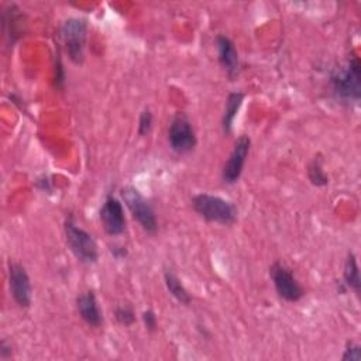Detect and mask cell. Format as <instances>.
Returning <instances> with one entry per match:
<instances>
[{
    "mask_svg": "<svg viewBox=\"0 0 361 361\" xmlns=\"http://www.w3.org/2000/svg\"><path fill=\"white\" fill-rule=\"evenodd\" d=\"M76 307L80 317L92 327H99L103 322L102 312L99 309L96 295L93 290H87L76 298Z\"/></svg>",
    "mask_w": 361,
    "mask_h": 361,
    "instance_id": "12",
    "label": "cell"
},
{
    "mask_svg": "<svg viewBox=\"0 0 361 361\" xmlns=\"http://www.w3.org/2000/svg\"><path fill=\"white\" fill-rule=\"evenodd\" d=\"M142 322H144L147 330L154 331L157 329V316L152 310H145L142 313Z\"/></svg>",
    "mask_w": 361,
    "mask_h": 361,
    "instance_id": "20",
    "label": "cell"
},
{
    "mask_svg": "<svg viewBox=\"0 0 361 361\" xmlns=\"http://www.w3.org/2000/svg\"><path fill=\"white\" fill-rule=\"evenodd\" d=\"M121 196L124 199L126 206L131 212L133 217L138 221V224L149 234H154L158 230V221L155 217V212L148 203V200L133 186L123 188Z\"/></svg>",
    "mask_w": 361,
    "mask_h": 361,
    "instance_id": "4",
    "label": "cell"
},
{
    "mask_svg": "<svg viewBox=\"0 0 361 361\" xmlns=\"http://www.w3.org/2000/svg\"><path fill=\"white\" fill-rule=\"evenodd\" d=\"M334 94L344 102H358L361 93V66L357 56H353L345 66L338 68L331 76Z\"/></svg>",
    "mask_w": 361,
    "mask_h": 361,
    "instance_id": "2",
    "label": "cell"
},
{
    "mask_svg": "<svg viewBox=\"0 0 361 361\" xmlns=\"http://www.w3.org/2000/svg\"><path fill=\"white\" fill-rule=\"evenodd\" d=\"M193 210L204 220L219 224H233L237 219L235 206L214 195L199 193L192 199Z\"/></svg>",
    "mask_w": 361,
    "mask_h": 361,
    "instance_id": "1",
    "label": "cell"
},
{
    "mask_svg": "<svg viewBox=\"0 0 361 361\" xmlns=\"http://www.w3.org/2000/svg\"><path fill=\"white\" fill-rule=\"evenodd\" d=\"M343 361H360L361 360V347L353 341H348L345 350L341 355Z\"/></svg>",
    "mask_w": 361,
    "mask_h": 361,
    "instance_id": "18",
    "label": "cell"
},
{
    "mask_svg": "<svg viewBox=\"0 0 361 361\" xmlns=\"http://www.w3.org/2000/svg\"><path fill=\"white\" fill-rule=\"evenodd\" d=\"M250 147L251 140L247 135H240L235 140L233 151L230 152L221 171V178L226 183H235L240 179L247 155L250 152Z\"/></svg>",
    "mask_w": 361,
    "mask_h": 361,
    "instance_id": "9",
    "label": "cell"
},
{
    "mask_svg": "<svg viewBox=\"0 0 361 361\" xmlns=\"http://www.w3.org/2000/svg\"><path fill=\"white\" fill-rule=\"evenodd\" d=\"M116 320L123 326H131L135 322V313L130 305H120L114 309Z\"/></svg>",
    "mask_w": 361,
    "mask_h": 361,
    "instance_id": "17",
    "label": "cell"
},
{
    "mask_svg": "<svg viewBox=\"0 0 361 361\" xmlns=\"http://www.w3.org/2000/svg\"><path fill=\"white\" fill-rule=\"evenodd\" d=\"M269 276L279 298L286 302H298L303 296V288L298 282L293 272L281 262H274L269 267Z\"/></svg>",
    "mask_w": 361,
    "mask_h": 361,
    "instance_id": "6",
    "label": "cell"
},
{
    "mask_svg": "<svg viewBox=\"0 0 361 361\" xmlns=\"http://www.w3.org/2000/svg\"><path fill=\"white\" fill-rule=\"evenodd\" d=\"M164 281L168 292L180 303L189 305L190 303V295L180 282V279L176 276V274L172 269H165L164 272Z\"/></svg>",
    "mask_w": 361,
    "mask_h": 361,
    "instance_id": "14",
    "label": "cell"
},
{
    "mask_svg": "<svg viewBox=\"0 0 361 361\" xmlns=\"http://www.w3.org/2000/svg\"><path fill=\"white\" fill-rule=\"evenodd\" d=\"M10 350H11V348L7 347V343L3 340V341H1V345H0V357H1V358H7V357L11 354Z\"/></svg>",
    "mask_w": 361,
    "mask_h": 361,
    "instance_id": "21",
    "label": "cell"
},
{
    "mask_svg": "<svg viewBox=\"0 0 361 361\" xmlns=\"http://www.w3.org/2000/svg\"><path fill=\"white\" fill-rule=\"evenodd\" d=\"M61 37L66 47L69 58L75 63L83 61V47L86 39V21L80 18H69L61 28Z\"/></svg>",
    "mask_w": 361,
    "mask_h": 361,
    "instance_id": "7",
    "label": "cell"
},
{
    "mask_svg": "<svg viewBox=\"0 0 361 361\" xmlns=\"http://www.w3.org/2000/svg\"><path fill=\"white\" fill-rule=\"evenodd\" d=\"M138 134L140 135H145L149 133L151 126H152V114L148 109H145L141 116H140V121H138Z\"/></svg>",
    "mask_w": 361,
    "mask_h": 361,
    "instance_id": "19",
    "label": "cell"
},
{
    "mask_svg": "<svg viewBox=\"0 0 361 361\" xmlns=\"http://www.w3.org/2000/svg\"><path fill=\"white\" fill-rule=\"evenodd\" d=\"M343 278H344V283L347 288L353 289L355 295L360 293V285H361V281H360V269H358V264H357V258L353 252H348L347 254V259H345V264H344V274H343Z\"/></svg>",
    "mask_w": 361,
    "mask_h": 361,
    "instance_id": "15",
    "label": "cell"
},
{
    "mask_svg": "<svg viewBox=\"0 0 361 361\" xmlns=\"http://www.w3.org/2000/svg\"><path fill=\"white\" fill-rule=\"evenodd\" d=\"M243 100H244V94L241 92H231L227 96L226 109H224V114H223V120H221L223 131L226 134L231 133L234 118H235V116H237V113H238V110L243 104Z\"/></svg>",
    "mask_w": 361,
    "mask_h": 361,
    "instance_id": "13",
    "label": "cell"
},
{
    "mask_svg": "<svg viewBox=\"0 0 361 361\" xmlns=\"http://www.w3.org/2000/svg\"><path fill=\"white\" fill-rule=\"evenodd\" d=\"M100 220L103 228L110 235H120L126 230V217L121 202L113 196L107 195L104 203L100 209Z\"/></svg>",
    "mask_w": 361,
    "mask_h": 361,
    "instance_id": "10",
    "label": "cell"
},
{
    "mask_svg": "<svg viewBox=\"0 0 361 361\" xmlns=\"http://www.w3.org/2000/svg\"><path fill=\"white\" fill-rule=\"evenodd\" d=\"M307 176H309V180L314 185V186H324L327 185L329 182V178L326 175V172L323 171V166H322V161L319 158H314L309 168H307Z\"/></svg>",
    "mask_w": 361,
    "mask_h": 361,
    "instance_id": "16",
    "label": "cell"
},
{
    "mask_svg": "<svg viewBox=\"0 0 361 361\" xmlns=\"http://www.w3.org/2000/svg\"><path fill=\"white\" fill-rule=\"evenodd\" d=\"M216 45L219 52V62L223 66L224 72L227 73L228 78L231 79L235 78L240 69V62H238V54L233 41L226 35H219L216 38Z\"/></svg>",
    "mask_w": 361,
    "mask_h": 361,
    "instance_id": "11",
    "label": "cell"
},
{
    "mask_svg": "<svg viewBox=\"0 0 361 361\" xmlns=\"http://www.w3.org/2000/svg\"><path fill=\"white\" fill-rule=\"evenodd\" d=\"M66 243L72 254L83 264H94L99 258V250L94 238L86 230L79 227L72 217L65 220Z\"/></svg>",
    "mask_w": 361,
    "mask_h": 361,
    "instance_id": "3",
    "label": "cell"
},
{
    "mask_svg": "<svg viewBox=\"0 0 361 361\" xmlns=\"http://www.w3.org/2000/svg\"><path fill=\"white\" fill-rule=\"evenodd\" d=\"M8 285L14 302L20 307H30L32 288L25 268L17 262H8Z\"/></svg>",
    "mask_w": 361,
    "mask_h": 361,
    "instance_id": "8",
    "label": "cell"
},
{
    "mask_svg": "<svg viewBox=\"0 0 361 361\" xmlns=\"http://www.w3.org/2000/svg\"><path fill=\"white\" fill-rule=\"evenodd\" d=\"M171 148L178 154H188L196 147V134L190 120L185 113H176L168 128Z\"/></svg>",
    "mask_w": 361,
    "mask_h": 361,
    "instance_id": "5",
    "label": "cell"
}]
</instances>
